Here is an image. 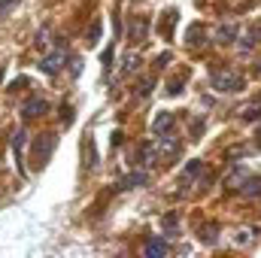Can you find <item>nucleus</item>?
Here are the masks:
<instances>
[{"instance_id": "obj_1", "label": "nucleus", "mask_w": 261, "mask_h": 258, "mask_svg": "<svg viewBox=\"0 0 261 258\" xmlns=\"http://www.w3.org/2000/svg\"><path fill=\"white\" fill-rule=\"evenodd\" d=\"M210 85H213L216 91H240V88H243V76H237V73H231V70H216V73L210 76Z\"/></svg>"}, {"instance_id": "obj_2", "label": "nucleus", "mask_w": 261, "mask_h": 258, "mask_svg": "<svg viewBox=\"0 0 261 258\" xmlns=\"http://www.w3.org/2000/svg\"><path fill=\"white\" fill-rule=\"evenodd\" d=\"M155 152H158V158H173V155H179V140L173 134H158Z\"/></svg>"}, {"instance_id": "obj_3", "label": "nucleus", "mask_w": 261, "mask_h": 258, "mask_svg": "<svg viewBox=\"0 0 261 258\" xmlns=\"http://www.w3.org/2000/svg\"><path fill=\"white\" fill-rule=\"evenodd\" d=\"M64 61H67V52L64 49H58V52H52V55H46V58L40 61V70H43L46 76H55V73L64 67Z\"/></svg>"}, {"instance_id": "obj_4", "label": "nucleus", "mask_w": 261, "mask_h": 258, "mask_svg": "<svg viewBox=\"0 0 261 258\" xmlns=\"http://www.w3.org/2000/svg\"><path fill=\"white\" fill-rule=\"evenodd\" d=\"M49 110V104L43 100V97H34V100H28L24 104V119H34V116H43Z\"/></svg>"}, {"instance_id": "obj_5", "label": "nucleus", "mask_w": 261, "mask_h": 258, "mask_svg": "<svg viewBox=\"0 0 261 258\" xmlns=\"http://www.w3.org/2000/svg\"><path fill=\"white\" fill-rule=\"evenodd\" d=\"M170 128H173V116H170V113H161V116L152 122V131H155V134H164V131H170Z\"/></svg>"}, {"instance_id": "obj_6", "label": "nucleus", "mask_w": 261, "mask_h": 258, "mask_svg": "<svg viewBox=\"0 0 261 258\" xmlns=\"http://www.w3.org/2000/svg\"><path fill=\"white\" fill-rule=\"evenodd\" d=\"M146 255L149 258L167 255V243H164V240H149V243H146Z\"/></svg>"}, {"instance_id": "obj_7", "label": "nucleus", "mask_w": 261, "mask_h": 258, "mask_svg": "<svg viewBox=\"0 0 261 258\" xmlns=\"http://www.w3.org/2000/svg\"><path fill=\"white\" fill-rule=\"evenodd\" d=\"M149 183V173H130L122 179V189H134V186H146Z\"/></svg>"}, {"instance_id": "obj_8", "label": "nucleus", "mask_w": 261, "mask_h": 258, "mask_svg": "<svg viewBox=\"0 0 261 258\" xmlns=\"http://www.w3.org/2000/svg\"><path fill=\"white\" fill-rule=\"evenodd\" d=\"M140 70V55H125V64H122V73H137Z\"/></svg>"}, {"instance_id": "obj_9", "label": "nucleus", "mask_w": 261, "mask_h": 258, "mask_svg": "<svg viewBox=\"0 0 261 258\" xmlns=\"http://www.w3.org/2000/svg\"><path fill=\"white\" fill-rule=\"evenodd\" d=\"M189 37H192V40H189L192 46H200V43H203V28H200V24H192V28H189Z\"/></svg>"}, {"instance_id": "obj_10", "label": "nucleus", "mask_w": 261, "mask_h": 258, "mask_svg": "<svg viewBox=\"0 0 261 258\" xmlns=\"http://www.w3.org/2000/svg\"><path fill=\"white\" fill-rule=\"evenodd\" d=\"M24 143H28V134H24V131H18V134L12 137V149H15V155H21V149H24Z\"/></svg>"}, {"instance_id": "obj_11", "label": "nucleus", "mask_w": 261, "mask_h": 258, "mask_svg": "<svg viewBox=\"0 0 261 258\" xmlns=\"http://www.w3.org/2000/svg\"><path fill=\"white\" fill-rule=\"evenodd\" d=\"M200 237H203V243H216V240H219V228H216V225H213V228H203Z\"/></svg>"}, {"instance_id": "obj_12", "label": "nucleus", "mask_w": 261, "mask_h": 258, "mask_svg": "<svg viewBox=\"0 0 261 258\" xmlns=\"http://www.w3.org/2000/svg\"><path fill=\"white\" fill-rule=\"evenodd\" d=\"M231 37H237V28H219V40L231 43Z\"/></svg>"}, {"instance_id": "obj_13", "label": "nucleus", "mask_w": 261, "mask_h": 258, "mask_svg": "<svg viewBox=\"0 0 261 258\" xmlns=\"http://www.w3.org/2000/svg\"><path fill=\"white\" fill-rule=\"evenodd\" d=\"M197 173H200V161H192V164L186 167V179H195Z\"/></svg>"}, {"instance_id": "obj_14", "label": "nucleus", "mask_w": 261, "mask_h": 258, "mask_svg": "<svg viewBox=\"0 0 261 258\" xmlns=\"http://www.w3.org/2000/svg\"><path fill=\"white\" fill-rule=\"evenodd\" d=\"M15 3H18V0H0V18H3V15H6V12L15 6Z\"/></svg>"}, {"instance_id": "obj_15", "label": "nucleus", "mask_w": 261, "mask_h": 258, "mask_svg": "<svg viewBox=\"0 0 261 258\" xmlns=\"http://www.w3.org/2000/svg\"><path fill=\"white\" fill-rule=\"evenodd\" d=\"M167 91H170V94H179V91H182V79H173V82H170V88H167Z\"/></svg>"}, {"instance_id": "obj_16", "label": "nucleus", "mask_w": 261, "mask_h": 258, "mask_svg": "<svg viewBox=\"0 0 261 258\" xmlns=\"http://www.w3.org/2000/svg\"><path fill=\"white\" fill-rule=\"evenodd\" d=\"M137 91H140V94H143V97H146V94H149V91H152V79H143V88H137Z\"/></svg>"}, {"instance_id": "obj_17", "label": "nucleus", "mask_w": 261, "mask_h": 258, "mask_svg": "<svg viewBox=\"0 0 261 258\" xmlns=\"http://www.w3.org/2000/svg\"><path fill=\"white\" fill-rule=\"evenodd\" d=\"M261 116V107H249V110H246V119H258Z\"/></svg>"}, {"instance_id": "obj_18", "label": "nucleus", "mask_w": 261, "mask_h": 258, "mask_svg": "<svg viewBox=\"0 0 261 258\" xmlns=\"http://www.w3.org/2000/svg\"><path fill=\"white\" fill-rule=\"evenodd\" d=\"M167 61H170V52H164V55H158V61H155V64H158V67H164Z\"/></svg>"}, {"instance_id": "obj_19", "label": "nucleus", "mask_w": 261, "mask_h": 258, "mask_svg": "<svg viewBox=\"0 0 261 258\" xmlns=\"http://www.w3.org/2000/svg\"><path fill=\"white\" fill-rule=\"evenodd\" d=\"M258 137H261V128H258Z\"/></svg>"}]
</instances>
